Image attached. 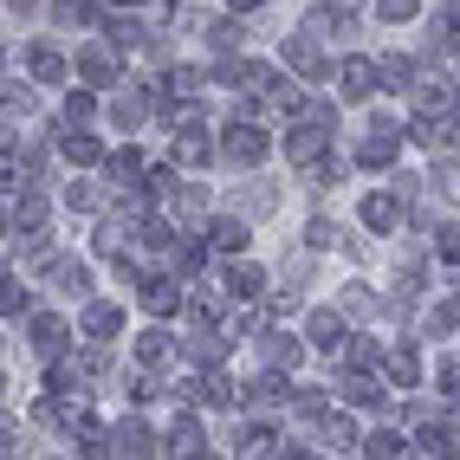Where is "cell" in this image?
Segmentation results:
<instances>
[{
	"mask_svg": "<svg viewBox=\"0 0 460 460\" xmlns=\"http://www.w3.org/2000/svg\"><path fill=\"white\" fill-rule=\"evenodd\" d=\"M266 149H272V143H266L253 124H234V130H227V143H221V156H227V163H240V169H253V163H266Z\"/></svg>",
	"mask_w": 460,
	"mask_h": 460,
	"instance_id": "cell-1",
	"label": "cell"
},
{
	"mask_svg": "<svg viewBox=\"0 0 460 460\" xmlns=\"http://www.w3.org/2000/svg\"><path fill=\"white\" fill-rule=\"evenodd\" d=\"M286 156H292V163H318V156H324V124H298V130L286 137Z\"/></svg>",
	"mask_w": 460,
	"mask_h": 460,
	"instance_id": "cell-2",
	"label": "cell"
},
{
	"mask_svg": "<svg viewBox=\"0 0 460 460\" xmlns=\"http://www.w3.org/2000/svg\"><path fill=\"white\" fill-rule=\"evenodd\" d=\"M337 78H344V98H350V104L376 91V66H370V58H344V72H337Z\"/></svg>",
	"mask_w": 460,
	"mask_h": 460,
	"instance_id": "cell-3",
	"label": "cell"
},
{
	"mask_svg": "<svg viewBox=\"0 0 460 460\" xmlns=\"http://www.w3.org/2000/svg\"><path fill=\"white\" fill-rule=\"evenodd\" d=\"M395 221H402V208H395L389 195H370V201H363V227H376V234H389Z\"/></svg>",
	"mask_w": 460,
	"mask_h": 460,
	"instance_id": "cell-4",
	"label": "cell"
},
{
	"mask_svg": "<svg viewBox=\"0 0 460 460\" xmlns=\"http://www.w3.org/2000/svg\"><path fill=\"white\" fill-rule=\"evenodd\" d=\"M357 163H363V169H389V163H395V137H389V130H376L370 143L357 149Z\"/></svg>",
	"mask_w": 460,
	"mask_h": 460,
	"instance_id": "cell-5",
	"label": "cell"
},
{
	"mask_svg": "<svg viewBox=\"0 0 460 460\" xmlns=\"http://www.w3.org/2000/svg\"><path fill=\"white\" fill-rule=\"evenodd\" d=\"M383 376H389V383H395V389H409V383H415V376H421V363H415V357H409V350H389V357H383Z\"/></svg>",
	"mask_w": 460,
	"mask_h": 460,
	"instance_id": "cell-6",
	"label": "cell"
},
{
	"mask_svg": "<svg viewBox=\"0 0 460 460\" xmlns=\"http://www.w3.org/2000/svg\"><path fill=\"white\" fill-rule=\"evenodd\" d=\"M260 286H266V279H260V266H247V260L227 266V292H234V298H260Z\"/></svg>",
	"mask_w": 460,
	"mask_h": 460,
	"instance_id": "cell-7",
	"label": "cell"
},
{
	"mask_svg": "<svg viewBox=\"0 0 460 460\" xmlns=\"http://www.w3.org/2000/svg\"><path fill=\"white\" fill-rule=\"evenodd\" d=\"M143 305H149V312H156V318H169L175 305H181V292H175L169 279H149V286H143Z\"/></svg>",
	"mask_w": 460,
	"mask_h": 460,
	"instance_id": "cell-8",
	"label": "cell"
},
{
	"mask_svg": "<svg viewBox=\"0 0 460 460\" xmlns=\"http://www.w3.org/2000/svg\"><path fill=\"white\" fill-rule=\"evenodd\" d=\"M312 344H318V350H337V344H344V318H337V312H318V318H312Z\"/></svg>",
	"mask_w": 460,
	"mask_h": 460,
	"instance_id": "cell-9",
	"label": "cell"
},
{
	"mask_svg": "<svg viewBox=\"0 0 460 460\" xmlns=\"http://www.w3.org/2000/svg\"><path fill=\"white\" fill-rule=\"evenodd\" d=\"M58 344H66V324H58V318H33V350L58 357Z\"/></svg>",
	"mask_w": 460,
	"mask_h": 460,
	"instance_id": "cell-10",
	"label": "cell"
},
{
	"mask_svg": "<svg viewBox=\"0 0 460 460\" xmlns=\"http://www.w3.org/2000/svg\"><path fill=\"white\" fill-rule=\"evenodd\" d=\"M111 454H156V441H149V428H117Z\"/></svg>",
	"mask_w": 460,
	"mask_h": 460,
	"instance_id": "cell-11",
	"label": "cell"
},
{
	"mask_svg": "<svg viewBox=\"0 0 460 460\" xmlns=\"http://www.w3.org/2000/svg\"><path fill=\"white\" fill-rule=\"evenodd\" d=\"M409 137H415V143H428V149H441V143H447V124H441L435 111H421L415 124H409Z\"/></svg>",
	"mask_w": 460,
	"mask_h": 460,
	"instance_id": "cell-12",
	"label": "cell"
},
{
	"mask_svg": "<svg viewBox=\"0 0 460 460\" xmlns=\"http://www.w3.org/2000/svg\"><path fill=\"white\" fill-rule=\"evenodd\" d=\"M78 66H84V78H98V84H104V78L117 72V58H111L104 46H84V52H78Z\"/></svg>",
	"mask_w": 460,
	"mask_h": 460,
	"instance_id": "cell-13",
	"label": "cell"
},
{
	"mask_svg": "<svg viewBox=\"0 0 460 460\" xmlns=\"http://www.w3.org/2000/svg\"><path fill=\"white\" fill-rule=\"evenodd\" d=\"M169 447H175V454H201V447H208V441H201V421H175V428H169Z\"/></svg>",
	"mask_w": 460,
	"mask_h": 460,
	"instance_id": "cell-14",
	"label": "cell"
},
{
	"mask_svg": "<svg viewBox=\"0 0 460 460\" xmlns=\"http://www.w3.org/2000/svg\"><path fill=\"white\" fill-rule=\"evenodd\" d=\"M117 324H124V318H117V305H91V312H84V331L91 337H111Z\"/></svg>",
	"mask_w": 460,
	"mask_h": 460,
	"instance_id": "cell-15",
	"label": "cell"
},
{
	"mask_svg": "<svg viewBox=\"0 0 460 460\" xmlns=\"http://www.w3.org/2000/svg\"><path fill=\"white\" fill-rule=\"evenodd\" d=\"M137 357L143 363H169V331H143L137 337Z\"/></svg>",
	"mask_w": 460,
	"mask_h": 460,
	"instance_id": "cell-16",
	"label": "cell"
},
{
	"mask_svg": "<svg viewBox=\"0 0 460 460\" xmlns=\"http://www.w3.org/2000/svg\"><path fill=\"white\" fill-rule=\"evenodd\" d=\"M26 66H33V78H46V84H52L58 72H66V58H58L52 46H33V58H26Z\"/></svg>",
	"mask_w": 460,
	"mask_h": 460,
	"instance_id": "cell-17",
	"label": "cell"
},
{
	"mask_svg": "<svg viewBox=\"0 0 460 460\" xmlns=\"http://www.w3.org/2000/svg\"><path fill=\"white\" fill-rule=\"evenodd\" d=\"M305 33H350V13H331V7H318L312 20H305Z\"/></svg>",
	"mask_w": 460,
	"mask_h": 460,
	"instance_id": "cell-18",
	"label": "cell"
},
{
	"mask_svg": "<svg viewBox=\"0 0 460 460\" xmlns=\"http://www.w3.org/2000/svg\"><path fill=\"white\" fill-rule=\"evenodd\" d=\"M214 247H221V253H240V247H247V227H240V221H214Z\"/></svg>",
	"mask_w": 460,
	"mask_h": 460,
	"instance_id": "cell-19",
	"label": "cell"
},
{
	"mask_svg": "<svg viewBox=\"0 0 460 460\" xmlns=\"http://www.w3.org/2000/svg\"><path fill=\"white\" fill-rule=\"evenodd\" d=\"M460 46V13H435V52H454Z\"/></svg>",
	"mask_w": 460,
	"mask_h": 460,
	"instance_id": "cell-20",
	"label": "cell"
},
{
	"mask_svg": "<svg viewBox=\"0 0 460 460\" xmlns=\"http://www.w3.org/2000/svg\"><path fill=\"white\" fill-rule=\"evenodd\" d=\"M52 279L66 286V292H91V272H84V266H72V260H58V266H52Z\"/></svg>",
	"mask_w": 460,
	"mask_h": 460,
	"instance_id": "cell-21",
	"label": "cell"
},
{
	"mask_svg": "<svg viewBox=\"0 0 460 460\" xmlns=\"http://www.w3.org/2000/svg\"><path fill=\"white\" fill-rule=\"evenodd\" d=\"M286 58H292V72H312V78H318V46H312V40H292Z\"/></svg>",
	"mask_w": 460,
	"mask_h": 460,
	"instance_id": "cell-22",
	"label": "cell"
},
{
	"mask_svg": "<svg viewBox=\"0 0 460 460\" xmlns=\"http://www.w3.org/2000/svg\"><path fill=\"white\" fill-rule=\"evenodd\" d=\"M435 189H441L447 201H460V163H435Z\"/></svg>",
	"mask_w": 460,
	"mask_h": 460,
	"instance_id": "cell-23",
	"label": "cell"
},
{
	"mask_svg": "<svg viewBox=\"0 0 460 460\" xmlns=\"http://www.w3.org/2000/svg\"><path fill=\"white\" fill-rule=\"evenodd\" d=\"M175 163H208V143L189 130V137H175Z\"/></svg>",
	"mask_w": 460,
	"mask_h": 460,
	"instance_id": "cell-24",
	"label": "cell"
},
{
	"mask_svg": "<svg viewBox=\"0 0 460 460\" xmlns=\"http://www.w3.org/2000/svg\"><path fill=\"white\" fill-rule=\"evenodd\" d=\"M344 395H350L357 409H370V402H376V383H370V376H344Z\"/></svg>",
	"mask_w": 460,
	"mask_h": 460,
	"instance_id": "cell-25",
	"label": "cell"
},
{
	"mask_svg": "<svg viewBox=\"0 0 460 460\" xmlns=\"http://www.w3.org/2000/svg\"><path fill=\"white\" fill-rule=\"evenodd\" d=\"M111 117H117L124 130H137V124H143V98H117V104H111Z\"/></svg>",
	"mask_w": 460,
	"mask_h": 460,
	"instance_id": "cell-26",
	"label": "cell"
},
{
	"mask_svg": "<svg viewBox=\"0 0 460 460\" xmlns=\"http://www.w3.org/2000/svg\"><path fill=\"white\" fill-rule=\"evenodd\" d=\"M363 454L389 460V454H409V447H402V435H389V428H383V435H370V447H363Z\"/></svg>",
	"mask_w": 460,
	"mask_h": 460,
	"instance_id": "cell-27",
	"label": "cell"
},
{
	"mask_svg": "<svg viewBox=\"0 0 460 460\" xmlns=\"http://www.w3.org/2000/svg\"><path fill=\"white\" fill-rule=\"evenodd\" d=\"M266 350H272V363L292 370V363H298V337H266Z\"/></svg>",
	"mask_w": 460,
	"mask_h": 460,
	"instance_id": "cell-28",
	"label": "cell"
},
{
	"mask_svg": "<svg viewBox=\"0 0 460 460\" xmlns=\"http://www.w3.org/2000/svg\"><path fill=\"white\" fill-rule=\"evenodd\" d=\"M421 104H428V111H454V84H441V78H435V84L421 91Z\"/></svg>",
	"mask_w": 460,
	"mask_h": 460,
	"instance_id": "cell-29",
	"label": "cell"
},
{
	"mask_svg": "<svg viewBox=\"0 0 460 460\" xmlns=\"http://www.w3.org/2000/svg\"><path fill=\"white\" fill-rule=\"evenodd\" d=\"M58 149H66V156H72V163H98V143H91V137H66V143H58Z\"/></svg>",
	"mask_w": 460,
	"mask_h": 460,
	"instance_id": "cell-30",
	"label": "cell"
},
{
	"mask_svg": "<svg viewBox=\"0 0 460 460\" xmlns=\"http://www.w3.org/2000/svg\"><path fill=\"white\" fill-rule=\"evenodd\" d=\"M253 402H286V383L279 376H260L253 383Z\"/></svg>",
	"mask_w": 460,
	"mask_h": 460,
	"instance_id": "cell-31",
	"label": "cell"
},
{
	"mask_svg": "<svg viewBox=\"0 0 460 460\" xmlns=\"http://www.w3.org/2000/svg\"><path fill=\"white\" fill-rule=\"evenodd\" d=\"M305 240H312V247H337V240H344V234H337L331 221H312V227H305Z\"/></svg>",
	"mask_w": 460,
	"mask_h": 460,
	"instance_id": "cell-32",
	"label": "cell"
},
{
	"mask_svg": "<svg viewBox=\"0 0 460 460\" xmlns=\"http://www.w3.org/2000/svg\"><path fill=\"white\" fill-rule=\"evenodd\" d=\"M7 312H26V298H20L13 279H0V318H7Z\"/></svg>",
	"mask_w": 460,
	"mask_h": 460,
	"instance_id": "cell-33",
	"label": "cell"
},
{
	"mask_svg": "<svg viewBox=\"0 0 460 460\" xmlns=\"http://www.w3.org/2000/svg\"><path fill=\"white\" fill-rule=\"evenodd\" d=\"M66 201H72V208H84V214H91V208H98V189H91V181H72V195H66Z\"/></svg>",
	"mask_w": 460,
	"mask_h": 460,
	"instance_id": "cell-34",
	"label": "cell"
},
{
	"mask_svg": "<svg viewBox=\"0 0 460 460\" xmlns=\"http://www.w3.org/2000/svg\"><path fill=\"white\" fill-rule=\"evenodd\" d=\"M441 389H447L454 402H460V357H447V363H441Z\"/></svg>",
	"mask_w": 460,
	"mask_h": 460,
	"instance_id": "cell-35",
	"label": "cell"
},
{
	"mask_svg": "<svg viewBox=\"0 0 460 460\" xmlns=\"http://www.w3.org/2000/svg\"><path fill=\"white\" fill-rule=\"evenodd\" d=\"M435 247H441V260H460V227H441Z\"/></svg>",
	"mask_w": 460,
	"mask_h": 460,
	"instance_id": "cell-36",
	"label": "cell"
},
{
	"mask_svg": "<svg viewBox=\"0 0 460 460\" xmlns=\"http://www.w3.org/2000/svg\"><path fill=\"white\" fill-rule=\"evenodd\" d=\"M383 20H415V0H376Z\"/></svg>",
	"mask_w": 460,
	"mask_h": 460,
	"instance_id": "cell-37",
	"label": "cell"
},
{
	"mask_svg": "<svg viewBox=\"0 0 460 460\" xmlns=\"http://www.w3.org/2000/svg\"><path fill=\"white\" fill-rule=\"evenodd\" d=\"M189 350H195V363H214V357H221V337H195Z\"/></svg>",
	"mask_w": 460,
	"mask_h": 460,
	"instance_id": "cell-38",
	"label": "cell"
},
{
	"mask_svg": "<svg viewBox=\"0 0 460 460\" xmlns=\"http://www.w3.org/2000/svg\"><path fill=\"white\" fill-rule=\"evenodd\" d=\"M111 175H117V181H130V175H137V149H124V156H111Z\"/></svg>",
	"mask_w": 460,
	"mask_h": 460,
	"instance_id": "cell-39",
	"label": "cell"
},
{
	"mask_svg": "<svg viewBox=\"0 0 460 460\" xmlns=\"http://www.w3.org/2000/svg\"><path fill=\"white\" fill-rule=\"evenodd\" d=\"M227 7H234V13H253V7H266V0H227Z\"/></svg>",
	"mask_w": 460,
	"mask_h": 460,
	"instance_id": "cell-40",
	"label": "cell"
},
{
	"mask_svg": "<svg viewBox=\"0 0 460 460\" xmlns=\"http://www.w3.org/2000/svg\"><path fill=\"white\" fill-rule=\"evenodd\" d=\"M13 7H20V13H26V7H40V0H13Z\"/></svg>",
	"mask_w": 460,
	"mask_h": 460,
	"instance_id": "cell-41",
	"label": "cell"
},
{
	"mask_svg": "<svg viewBox=\"0 0 460 460\" xmlns=\"http://www.w3.org/2000/svg\"><path fill=\"white\" fill-rule=\"evenodd\" d=\"M117 7H143V0H117Z\"/></svg>",
	"mask_w": 460,
	"mask_h": 460,
	"instance_id": "cell-42",
	"label": "cell"
},
{
	"mask_svg": "<svg viewBox=\"0 0 460 460\" xmlns=\"http://www.w3.org/2000/svg\"><path fill=\"white\" fill-rule=\"evenodd\" d=\"M0 143H7V130H0Z\"/></svg>",
	"mask_w": 460,
	"mask_h": 460,
	"instance_id": "cell-43",
	"label": "cell"
},
{
	"mask_svg": "<svg viewBox=\"0 0 460 460\" xmlns=\"http://www.w3.org/2000/svg\"><path fill=\"white\" fill-rule=\"evenodd\" d=\"M454 137H460V130H454Z\"/></svg>",
	"mask_w": 460,
	"mask_h": 460,
	"instance_id": "cell-44",
	"label": "cell"
}]
</instances>
